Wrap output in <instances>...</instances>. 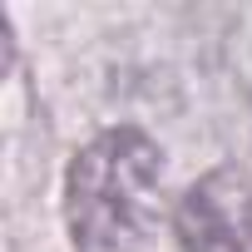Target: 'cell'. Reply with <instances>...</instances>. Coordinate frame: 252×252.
Returning <instances> with one entry per match:
<instances>
[{
    "mask_svg": "<svg viewBox=\"0 0 252 252\" xmlns=\"http://www.w3.org/2000/svg\"><path fill=\"white\" fill-rule=\"evenodd\" d=\"M64 222L79 252H144L163 222V154L139 129L84 144L64 178Z\"/></svg>",
    "mask_w": 252,
    "mask_h": 252,
    "instance_id": "obj_1",
    "label": "cell"
},
{
    "mask_svg": "<svg viewBox=\"0 0 252 252\" xmlns=\"http://www.w3.org/2000/svg\"><path fill=\"white\" fill-rule=\"evenodd\" d=\"M173 227L183 252H252V173L218 168L198 178L183 193Z\"/></svg>",
    "mask_w": 252,
    "mask_h": 252,
    "instance_id": "obj_2",
    "label": "cell"
}]
</instances>
